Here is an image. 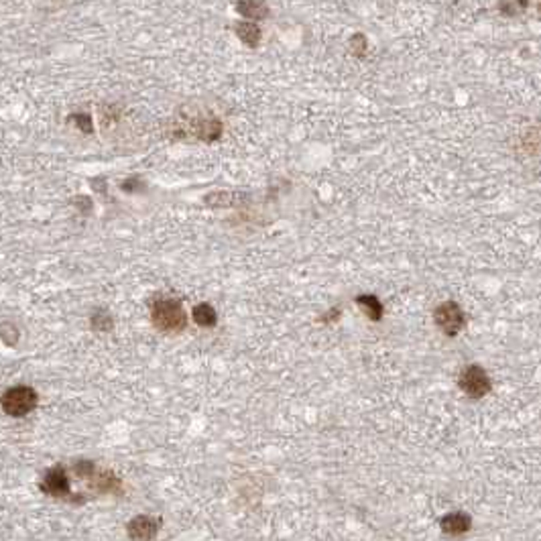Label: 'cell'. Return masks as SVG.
<instances>
[{"instance_id": "obj_1", "label": "cell", "mask_w": 541, "mask_h": 541, "mask_svg": "<svg viewBox=\"0 0 541 541\" xmlns=\"http://www.w3.org/2000/svg\"><path fill=\"white\" fill-rule=\"evenodd\" d=\"M151 320H153V326L159 332H165V334H175V332L186 329V326H188L186 309H184L179 299H173V297L153 299Z\"/></svg>"}, {"instance_id": "obj_2", "label": "cell", "mask_w": 541, "mask_h": 541, "mask_svg": "<svg viewBox=\"0 0 541 541\" xmlns=\"http://www.w3.org/2000/svg\"><path fill=\"white\" fill-rule=\"evenodd\" d=\"M37 403H39L37 391L27 385L10 387L0 397V407L8 417H27L37 409Z\"/></svg>"}, {"instance_id": "obj_3", "label": "cell", "mask_w": 541, "mask_h": 541, "mask_svg": "<svg viewBox=\"0 0 541 541\" xmlns=\"http://www.w3.org/2000/svg\"><path fill=\"white\" fill-rule=\"evenodd\" d=\"M181 135H193L195 139L206 142H212L220 139L222 135V122L212 114H198V117H186L184 128H179Z\"/></svg>"}, {"instance_id": "obj_4", "label": "cell", "mask_w": 541, "mask_h": 541, "mask_svg": "<svg viewBox=\"0 0 541 541\" xmlns=\"http://www.w3.org/2000/svg\"><path fill=\"white\" fill-rule=\"evenodd\" d=\"M458 385L472 399H480V397L489 395L491 389H493V383H491V378L487 375V371L482 366H478V364H470L468 369H464L462 375H460Z\"/></svg>"}, {"instance_id": "obj_5", "label": "cell", "mask_w": 541, "mask_h": 541, "mask_svg": "<svg viewBox=\"0 0 541 541\" xmlns=\"http://www.w3.org/2000/svg\"><path fill=\"white\" fill-rule=\"evenodd\" d=\"M41 493L55 496V498H68L71 503H75V496L70 491V476L64 466H53L51 470L43 474L41 482H39Z\"/></svg>"}, {"instance_id": "obj_6", "label": "cell", "mask_w": 541, "mask_h": 541, "mask_svg": "<svg viewBox=\"0 0 541 541\" xmlns=\"http://www.w3.org/2000/svg\"><path fill=\"white\" fill-rule=\"evenodd\" d=\"M433 322L446 336L454 338L460 329L464 328V311L456 302H444L442 306L436 307Z\"/></svg>"}, {"instance_id": "obj_7", "label": "cell", "mask_w": 541, "mask_h": 541, "mask_svg": "<svg viewBox=\"0 0 541 541\" xmlns=\"http://www.w3.org/2000/svg\"><path fill=\"white\" fill-rule=\"evenodd\" d=\"M157 529H159L157 519L141 515L128 523V538L131 540H153L157 535Z\"/></svg>"}, {"instance_id": "obj_8", "label": "cell", "mask_w": 541, "mask_h": 541, "mask_svg": "<svg viewBox=\"0 0 541 541\" xmlns=\"http://www.w3.org/2000/svg\"><path fill=\"white\" fill-rule=\"evenodd\" d=\"M236 13L246 21H262L269 17V4L265 0H236Z\"/></svg>"}, {"instance_id": "obj_9", "label": "cell", "mask_w": 541, "mask_h": 541, "mask_svg": "<svg viewBox=\"0 0 541 541\" xmlns=\"http://www.w3.org/2000/svg\"><path fill=\"white\" fill-rule=\"evenodd\" d=\"M90 484H92V489L98 491V493H120V491H122L120 478H118L117 474H112V472L108 470H96L94 474H92V478H90Z\"/></svg>"}, {"instance_id": "obj_10", "label": "cell", "mask_w": 541, "mask_h": 541, "mask_svg": "<svg viewBox=\"0 0 541 541\" xmlns=\"http://www.w3.org/2000/svg\"><path fill=\"white\" fill-rule=\"evenodd\" d=\"M235 31L236 37H238L246 47H259L260 39H262V33H260L259 24L255 23V21H246V19H244V21L235 24Z\"/></svg>"}, {"instance_id": "obj_11", "label": "cell", "mask_w": 541, "mask_h": 541, "mask_svg": "<svg viewBox=\"0 0 541 541\" xmlns=\"http://www.w3.org/2000/svg\"><path fill=\"white\" fill-rule=\"evenodd\" d=\"M442 525V531L444 533H450V535H460V533H466L470 529L472 521L468 515L464 513H450L446 517L440 521Z\"/></svg>"}, {"instance_id": "obj_12", "label": "cell", "mask_w": 541, "mask_h": 541, "mask_svg": "<svg viewBox=\"0 0 541 541\" xmlns=\"http://www.w3.org/2000/svg\"><path fill=\"white\" fill-rule=\"evenodd\" d=\"M191 316H193L195 324L202 326V328H214L216 322H218V313H216V309H214L210 304H200V306H195L193 307V311H191Z\"/></svg>"}, {"instance_id": "obj_13", "label": "cell", "mask_w": 541, "mask_h": 541, "mask_svg": "<svg viewBox=\"0 0 541 541\" xmlns=\"http://www.w3.org/2000/svg\"><path fill=\"white\" fill-rule=\"evenodd\" d=\"M356 304L360 306V309L373 320V322H378L383 318V304L378 302L375 295H358L356 297Z\"/></svg>"}, {"instance_id": "obj_14", "label": "cell", "mask_w": 541, "mask_h": 541, "mask_svg": "<svg viewBox=\"0 0 541 541\" xmlns=\"http://www.w3.org/2000/svg\"><path fill=\"white\" fill-rule=\"evenodd\" d=\"M92 328L96 332H110V329L114 328V320H112V316L108 311L100 309V311H96L94 316H92Z\"/></svg>"}, {"instance_id": "obj_15", "label": "cell", "mask_w": 541, "mask_h": 541, "mask_svg": "<svg viewBox=\"0 0 541 541\" xmlns=\"http://www.w3.org/2000/svg\"><path fill=\"white\" fill-rule=\"evenodd\" d=\"M70 122H73L82 133H86V135H90L92 131H94V124H92V117L90 114H86V112H75V114H71Z\"/></svg>"}, {"instance_id": "obj_16", "label": "cell", "mask_w": 541, "mask_h": 541, "mask_svg": "<svg viewBox=\"0 0 541 541\" xmlns=\"http://www.w3.org/2000/svg\"><path fill=\"white\" fill-rule=\"evenodd\" d=\"M350 47H353L356 55H364V53H366V39H364V35L356 33L353 39H350Z\"/></svg>"}]
</instances>
